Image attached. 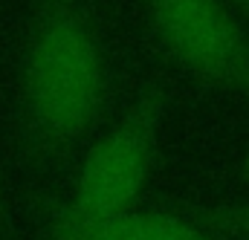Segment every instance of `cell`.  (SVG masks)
I'll list each match as a JSON object with an SVG mask.
<instances>
[{"label":"cell","mask_w":249,"mask_h":240,"mask_svg":"<svg viewBox=\"0 0 249 240\" xmlns=\"http://www.w3.org/2000/svg\"><path fill=\"white\" fill-rule=\"evenodd\" d=\"M110 61L84 0H32L20 55V110L38 165L70 156L105 116Z\"/></svg>","instance_id":"6da1fadb"},{"label":"cell","mask_w":249,"mask_h":240,"mask_svg":"<svg viewBox=\"0 0 249 240\" xmlns=\"http://www.w3.org/2000/svg\"><path fill=\"white\" fill-rule=\"evenodd\" d=\"M168 116V84L154 75L130 107L87 151L72 194L55 214L47 240H72L136 208L160 156V136Z\"/></svg>","instance_id":"7a4b0ae2"},{"label":"cell","mask_w":249,"mask_h":240,"mask_svg":"<svg viewBox=\"0 0 249 240\" xmlns=\"http://www.w3.org/2000/svg\"><path fill=\"white\" fill-rule=\"evenodd\" d=\"M142 15L191 78L249 102V29L226 0H139Z\"/></svg>","instance_id":"3957f363"},{"label":"cell","mask_w":249,"mask_h":240,"mask_svg":"<svg viewBox=\"0 0 249 240\" xmlns=\"http://www.w3.org/2000/svg\"><path fill=\"white\" fill-rule=\"evenodd\" d=\"M72 240H241L220 235L180 208H133Z\"/></svg>","instance_id":"277c9868"},{"label":"cell","mask_w":249,"mask_h":240,"mask_svg":"<svg viewBox=\"0 0 249 240\" xmlns=\"http://www.w3.org/2000/svg\"><path fill=\"white\" fill-rule=\"evenodd\" d=\"M180 211L220 235L249 240V206H180Z\"/></svg>","instance_id":"5b68a950"},{"label":"cell","mask_w":249,"mask_h":240,"mask_svg":"<svg viewBox=\"0 0 249 240\" xmlns=\"http://www.w3.org/2000/svg\"><path fill=\"white\" fill-rule=\"evenodd\" d=\"M0 240H9V220H6V206H3V185H0Z\"/></svg>","instance_id":"8992f818"},{"label":"cell","mask_w":249,"mask_h":240,"mask_svg":"<svg viewBox=\"0 0 249 240\" xmlns=\"http://www.w3.org/2000/svg\"><path fill=\"white\" fill-rule=\"evenodd\" d=\"M235 12H238V17H244V23H249V0H226Z\"/></svg>","instance_id":"52a82bcc"},{"label":"cell","mask_w":249,"mask_h":240,"mask_svg":"<svg viewBox=\"0 0 249 240\" xmlns=\"http://www.w3.org/2000/svg\"><path fill=\"white\" fill-rule=\"evenodd\" d=\"M241 177H244V180L249 182V156L244 159V162H241Z\"/></svg>","instance_id":"ba28073f"}]
</instances>
